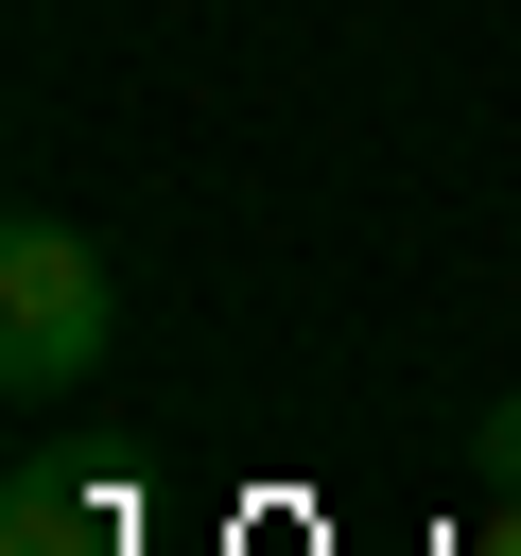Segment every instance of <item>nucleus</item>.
<instances>
[{"mask_svg":"<svg viewBox=\"0 0 521 556\" xmlns=\"http://www.w3.org/2000/svg\"><path fill=\"white\" fill-rule=\"evenodd\" d=\"M0 556H122V504H104L87 469H52V452H35V469L0 486Z\"/></svg>","mask_w":521,"mask_h":556,"instance_id":"2","label":"nucleus"},{"mask_svg":"<svg viewBox=\"0 0 521 556\" xmlns=\"http://www.w3.org/2000/svg\"><path fill=\"white\" fill-rule=\"evenodd\" d=\"M104 330H122L104 243L52 226V208H17V226H0V382H17V400H69V382L104 365Z\"/></svg>","mask_w":521,"mask_h":556,"instance_id":"1","label":"nucleus"}]
</instances>
